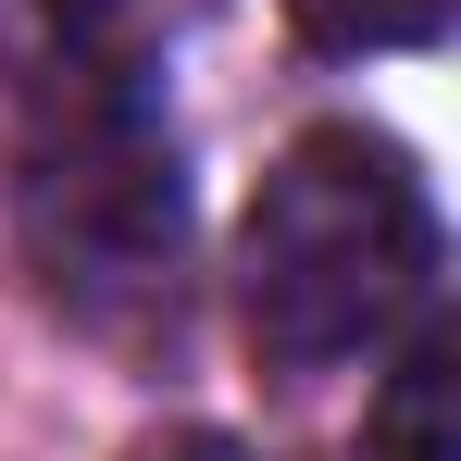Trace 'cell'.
I'll return each mask as SVG.
<instances>
[{
  "mask_svg": "<svg viewBox=\"0 0 461 461\" xmlns=\"http://www.w3.org/2000/svg\"><path fill=\"white\" fill-rule=\"evenodd\" d=\"M437 300V200L399 138L312 125L237 225V324L275 375H337Z\"/></svg>",
  "mask_w": 461,
  "mask_h": 461,
  "instance_id": "1",
  "label": "cell"
},
{
  "mask_svg": "<svg viewBox=\"0 0 461 461\" xmlns=\"http://www.w3.org/2000/svg\"><path fill=\"white\" fill-rule=\"evenodd\" d=\"M362 461H461V449H449V337H437V324L399 349L375 424H362Z\"/></svg>",
  "mask_w": 461,
  "mask_h": 461,
  "instance_id": "3",
  "label": "cell"
},
{
  "mask_svg": "<svg viewBox=\"0 0 461 461\" xmlns=\"http://www.w3.org/2000/svg\"><path fill=\"white\" fill-rule=\"evenodd\" d=\"M25 262L87 337H175L187 300V175L125 50H63L25 125Z\"/></svg>",
  "mask_w": 461,
  "mask_h": 461,
  "instance_id": "2",
  "label": "cell"
},
{
  "mask_svg": "<svg viewBox=\"0 0 461 461\" xmlns=\"http://www.w3.org/2000/svg\"><path fill=\"white\" fill-rule=\"evenodd\" d=\"M312 50H424L449 38V0H287Z\"/></svg>",
  "mask_w": 461,
  "mask_h": 461,
  "instance_id": "4",
  "label": "cell"
},
{
  "mask_svg": "<svg viewBox=\"0 0 461 461\" xmlns=\"http://www.w3.org/2000/svg\"><path fill=\"white\" fill-rule=\"evenodd\" d=\"M125 461H262V449H237L212 424H175V437H150V449H125Z\"/></svg>",
  "mask_w": 461,
  "mask_h": 461,
  "instance_id": "5",
  "label": "cell"
}]
</instances>
